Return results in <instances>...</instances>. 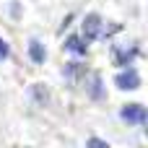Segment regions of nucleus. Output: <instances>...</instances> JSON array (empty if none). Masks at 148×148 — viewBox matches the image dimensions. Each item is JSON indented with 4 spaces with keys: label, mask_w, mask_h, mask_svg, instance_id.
Returning <instances> with one entry per match:
<instances>
[{
    "label": "nucleus",
    "mask_w": 148,
    "mask_h": 148,
    "mask_svg": "<svg viewBox=\"0 0 148 148\" xmlns=\"http://www.w3.org/2000/svg\"><path fill=\"white\" fill-rule=\"evenodd\" d=\"M99 29H101V18H99L96 13H88V16L83 18V39H86V42L96 39V36H99Z\"/></svg>",
    "instance_id": "obj_1"
},
{
    "label": "nucleus",
    "mask_w": 148,
    "mask_h": 148,
    "mask_svg": "<svg viewBox=\"0 0 148 148\" xmlns=\"http://www.w3.org/2000/svg\"><path fill=\"white\" fill-rule=\"evenodd\" d=\"M122 120L140 125V122H146V109H143L140 104H130V107H125V109H122Z\"/></svg>",
    "instance_id": "obj_2"
},
{
    "label": "nucleus",
    "mask_w": 148,
    "mask_h": 148,
    "mask_svg": "<svg viewBox=\"0 0 148 148\" xmlns=\"http://www.w3.org/2000/svg\"><path fill=\"white\" fill-rule=\"evenodd\" d=\"M114 83H117L120 88H138V86H140V75H138L135 70H127V73H120V75L114 78Z\"/></svg>",
    "instance_id": "obj_3"
},
{
    "label": "nucleus",
    "mask_w": 148,
    "mask_h": 148,
    "mask_svg": "<svg viewBox=\"0 0 148 148\" xmlns=\"http://www.w3.org/2000/svg\"><path fill=\"white\" fill-rule=\"evenodd\" d=\"M65 49L75 52V55H83V52H86V44H83V39H81V36H70V39L65 42Z\"/></svg>",
    "instance_id": "obj_4"
},
{
    "label": "nucleus",
    "mask_w": 148,
    "mask_h": 148,
    "mask_svg": "<svg viewBox=\"0 0 148 148\" xmlns=\"http://www.w3.org/2000/svg\"><path fill=\"white\" fill-rule=\"evenodd\" d=\"M29 55H31L34 62H44V47H42L39 42H31V44H29Z\"/></svg>",
    "instance_id": "obj_5"
},
{
    "label": "nucleus",
    "mask_w": 148,
    "mask_h": 148,
    "mask_svg": "<svg viewBox=\"0 0 148 148\" xmlns=\"http://www.w3.org/2000/svg\"><path fill=\"white\" fill-rule=\"evenodd\" d=\"M8 52H10L8 42H5V39H0V60H5V57H8Z\"/></svg>",
    "instance_id": "obj_6"
},
{
    "label": "nucleus",
    "mask_w": 148,
    "mask_h": 148,
    "mask_svg": "<svg viewBox=\"0 0 148 148\" xmlns=\"http://www.w3.org/2000/svg\"><path fill=\"white\" fill-rule=\"evenodd\" d=\"M88 143H91V146H96V148H107V143H101V140H96V138H94V140H88Z\"/></svg>",
    "instance_id": "obj_7"
}]
</instances>
